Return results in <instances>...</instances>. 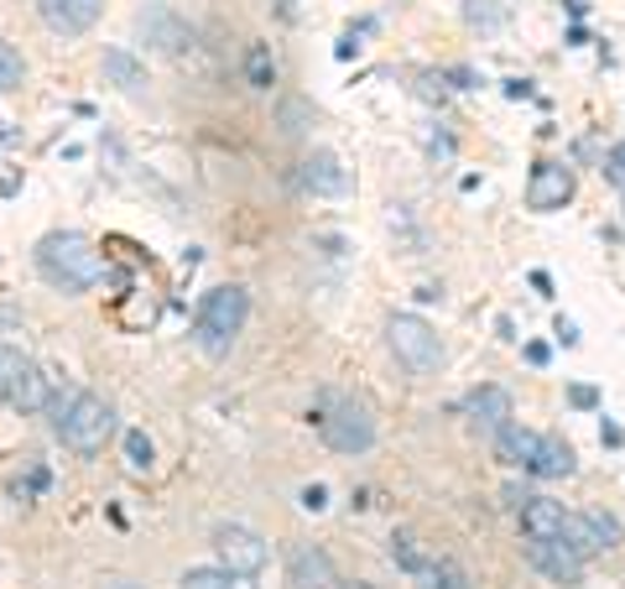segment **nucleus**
Returning <instances> with one entry per match:
<instances>
[{"label":"nucleus","mask_w":625,"mask_h":589,"mask_svg":"<svg viewBox=\"0 0 625 589\" xmlns=\"http://www.w3.org/2000/svg\"><path fill=\"white\" fill-rule=\"evenodd\" d=\"M558 339H563V345H579V329H573L568 318H558Z\"/></svg>","instance_id":"30"},{"label":"nucleus","mask_w":625,"mask_h":589,"mask_svg":"<svg viewBox=\"0 0 625 589\" xmlns=\"http://www.w3.org/2000/svg\"><path fill=\"white\" fill-rule=\"evenodd\" d=\"M391 558H396V564H402V569H407L412 579H417V574L428 569L438 553H428L423 543H417V537H412V532H396V537H391Z\"/></svg>","instance_id":"22"},{"label":"nucleus","mask_w":625,"mask_h":589,"mask_svg":"<svg viewBox=\"0 0 625 589\" xmlns=\"http://www.w3.org/2000/svg\"><path fill=\"white\" fill-rule=\"evenodd\" d=\"M516 516H522V532H527V537H563V522H568L563 501H547V495H527V501L516 506Z\"/></svg>","instance_id":"16"},{"label":"nucleus","mask_w":625,"mask_h":589,"mask_svg":"<svg viewBox=\"0 0 625 589\" xmlns=\"http://www.w3.org/2000/svg\"><path fill=\"white\" fill-rule=\"evenodd\" d=\"M563 543H568L573 553L594 558V553H610L615 543H621V527H615L610 516H600V511H568Z\"/></svg>","instance_id":"10"},{"label":"nucleus","mask_w":625,"mask_h":589,"mask_svg":"<svg viewBox=\"0 0 625 589\" xmlns=\"http://www.w3.org/2000/svg\"><path fill=\"white\" fill-rule=\"evenodd\" d=\"M527 564L542 579H552V585H563V589H573V585H584V553H573L563 543V537H527Z\"/></svg>","instance_id":"8"},{"label":"nucleus","mask_w":625,"mask_h":589,"mask_svg":"<svg viewBox=\"0 0 625 589\" xmlns=\"http://www.w3.org/2000/svg\"><path fill=\"white\" fill-rule=\"evenodd\" d=\"M344 589H375V585H344Z\"/></svg>","instance_id":"34"},{"label":"nucleus","mask_w":625,"mask_h":589,"mask_svg":"<svg viewBox=\"0 0 625 589\" xmlns=\"http://www.w3.org/2000/svg\"><path fill=\"white\" fill-rule=\"evenodd\" d=\"M303 506H308V511H324V506H329V495H324V486H308V491H303Z\"/></svg>","instance_id":"28"},{"label":"nucleus","mask_w":625,"mask_h":589,"mask_svg":"<svg viewBox=\"0 0 625 589\" xmlns=\"http://www.w3.org/2000/svg\"><path fill=\"white\" fill-rule=\"evenodd\" d=\"M215 553H219V569H234V574H261L266 569V537L251 527H219L215 532Z\"/></svg>","instance_id":"9"},{"label":"nucleus","mask_w":625,"mask_h":589,"mask_svg":"<svg viewBox=\"0 0 625 589\" xmlns=\"http://www.w3.org/2000/svg\"><path fill=\"white\" fill-rule=\"evenodd\" d=\"M297 188L318 194V198H339V194H350V173H344V162L333 157V152H312V157L297 162Z\"/></svg>","instance_id":"13"},{"label":"nucleus","mask_w":625,"mask_h":589,"mask_svg":"<svg viewBox=\"0 0 625 589\" xmlns=\"http://www.w3.org/2000/svg\"><path fill=\"white\" fill-rule=\"evenodd\" d=\"M95 589H146V585H136V579H125V574H105Z\"/></svg>","instance_id":"27"},{"label":"nucleus","mask_w":625,"mask_h":589,"mask_svg":"<svg viewBox=\"0 0 625 589\" xmlns=\"http://www.w3.org/2000/svg\"><path fill=\"white\" fill-rule=\"evenodd\" d=\"M53 433H58L68 449L99 454L105 444H110V433H116V407L95 392H74L68 396V413L53 423Z\"/></svg>","instance_id":"4"},{"label":"nucleus","mask_w":625,"mask_h":589,"mask_svg":"<svg viewBox=\"0 0 625 589\" xmlns=\"http://www.w3.org/2000/svg\"><path fill=\"white\" fill-rule=\"evenodd\" d=\"M37 266L53 287H63V293H89V287L105 282V255L95 251V240L78 236V230H53V236H42Z\"/></svg>","instance_id":"1"},{"label":"nucleus","mask_w":625,"mask_h":589,"mask_svg":"<svg viewBox=\"0 0 625 589\" xmlns=\"http://www.w3.org/2000/svg\"><path fill=\"white\" fill-rule=\"evenodd\" d=\"M37 17L47 21V32H58V37H84V32L105 17V0H37Z\"/></svg>","instance_id":"12"},{"label":"nucleus","mask_w":625,"mask_h":589,"mask_svg":"<svg viewBox=\"0 0 625 589\" xmlns=\"http://www.w3.org/2000/svg\"><path fill=\"white\" fill-rule=\"evenodd\" d=\"M183 589H255V579L234 569H188L183 574Z\"/></svg>","instance_id":"20"},{"label":"nucleus","mask_w":625,"mask_h":589,"mask_svg":"<svg viewBox=\"0 0 625 589\" xmlns=\"http://www.w3.org/2000/svg\"><path fill=\"white\" fill-rule=\"evenodd\" d=\"M594 402H600L594 386H573V407H594Z\"/></svg>","instance_id":"29"},{"label":"nucleus","mask_w":625,"mask_h":589,"mask_svg":"<svg viewBox=\"0 0 625 589\" xmlns=\"http://www.w3.org/2000/svg\"><path fill=\"white\" fill-rule=\"evenodd\" d=\"M537 438H542V433L522 428V423H506V428L495 433V459H501V465H522V470H527L531 454H537Z\"/></svg>","instance_id":"18"},{"label":"nucleus","mask_w":625,"mask_h":589,"mask_svg":"<svg viewBox=\"0 0 625 589\" xmlns=\"http://www.w3.org/2000/svg\"><path fill=\"white\" fill-rule=\"evenodd\" d=\"M17 183H21L17 173H0V194H11V188H17Z\"/></svg>","instance_id":"32"},{"label":"nucleus","mask_w":625,"mask_h":589,"mask_svg":"<svg viewBox=\"0 0 625 589\" xmlns=\"http://www.w3.org/2000/svg\"><path fill=\"white\" fill-rule=\"evenodd\" d=\"M531 475H542V480H563V475L579 470V459H573V449H568V438H558V433H542L537 438V454H531Z\"/></svg>","instance_id":"17"},{"label":"nucleus","mask_w":625,"mask_h":589,"mask_svg":"<svg viewBox=\"0 0 625 589\" xmlns=\"http://www.w3.org/2000/svg\"><path fill=\"white\" fill-rule=\"evenodd\" d=\"M47 396H53V386H47V375H42L37 360L0 339V402H6L11 413H42Z\"/></svg>","instance_id":"5"},{"label":"nucleus","mask_w":625,"mask_h":589,"mask_svg":"<svg viewBox=\"0 0 625 589\" xmlns=\"http://www.w3.org/2000/svg\"><path fill=\"white\" fill-rule=\"evenodd\" d=\"M152 459H156V449H152V438H146V433H125V465H131V470H152Z\"/></svg>","instance_id":"26"},{"label":"nucleus","mask_w":625,"mask_h":589,"mask_svg":"<svg viewBox=\"0 0 625 589\" xmlns=\"http://www.w3.org/2000/svg\"><path fill=\"white\" fill-rule=\"evenodd\" d=\"M312 423H318V433H324V444L333 454H365L375 444V417L360 396L324 392L318 407H312Z\"/></svg>","instance_id":"2"},{"label":"nucleus","mask_w":625,"mask_h":589,"mask_svg":"<svg viewBox=\"0 0 625 589\" xmlns=\"http://www.w3.org/2000/svg\"><path fill=\"white\" fill-rule=\"evenodd\" d=\"M276 126H282V137H308L312 131V105L303 95H287L276 105Z\"/></svg>","instance_id":"21"},{"label":"nucleus","mask_w":625,"mask_h":589,"mask_svg":"<svg viewBox=\"0 0 625 589\" xmlns=\"http://www.w3.org/2000/svg\"><path fill=\"white\" fill-rule=\"evenodd\" d=\"M245 314H251V297H245V287H234V282H224V287H215V293H204V303H198V318H194V339L204 355H230V345L240 339V329H245Z\"/></svg>","instance_id":"3"},{"label":"nucleus","mask_w":625,"mask_h":589,"mask_svg":"<svg viewBox=\"0 0 625 589\" xmlns=\"http://www.w3.org/2000/svg\"><path fill=\"white\" fill-rule=\"evenodd\" d=\"M105 79L125 89V95H136L141 84H146V68H141L136 53H125V47H105Z\"/></svg>","instance_id":"19"},{"label":"nucleus","mask_w":625,"mask_h":589,"mask_svg":"<svg viewBox=\"0 0 625 589\" xmlns=\"http://www.w3.org/2000/svg\"><path fill=\"white\" fill-rule=\"evenodd\" d=\"M245 84H251V89H272L276 84V58L266 42H255L251 53H245Z\"/></svg>","instance_id":"24"},{"label":"nucleus","mask_w":625,"mask_h":589,"mask_svg":"<svg viewBox=\"0 0 625 589\" xmlns=\"http://www.w3.org/2000/svg\"><path fill=\"white\" fill-rule=\"evenodd\" d=\"M464 413H469L474 428L495 438V433L511 423V392H506V386H474V392L464 396Z\"/></svg>","instance_id":"15"},{"label":"nucleus","mask_w":625,"mask_h":589,"mask_svg":"<svg viewBox=\"0 0 625 589\" xmlns=\"http://www.w3.org/2000/svg\"><path fill=\"white\" fill-rule=\"evenodd\" d=\"M568 198H573V173H568L563 162H537L527 177V209L552 215V209H563Z\"/></svg>","instance_id":"11"},{"label":"nucleus","mask_w":625,"mask_h":589,"mask_svg":"<svg viewBox=\"0 0 625 589\" xmlns=\"http://www.w3.org/2000/svg\"><path fill=\"white\" fill-rule=\"evenodd\" d=\"M26 84V63H21V53L11 47V42L0 37V95H11V89H21Z\"/></svg>","instance_id":"25"},{"label":"nucleus","mask_w":625,"mask_h":589,"mask_svg":"<svg viewBox=\"0 0 625 589\" xmlns=\"http://www.w3.org/2000/svg\"><path fill=\"white\" fill-rule=\"evenodd\" d=\"M386 345L412 375H438V366H443V339H438V329L428 318L417 314H391Z\"/></svg>","instance_id":"6"},{"label":"nucleus","mask_w":625,"mask_h":589,"mask_svg":"<svg viewBox=\"0 0 625 589\" xmlns=\"http://www.w3.org/2000/svg\"><path fill=\"white\" fill-rule=\"evenodd\" d=\"M417 585L423 589H469V574L453 564V558H432L428 569L417 574Z\"/></svg>","instance_id":"23"},{"label":"nucleus","mask_w":625,"mask_h":589,"mask_svg":"<svg viewBox=\"0 0 625 589\" xmlns=\"http://www.w3.org/2000/svg\"><path fill=\"white\" fill-rule=\"evenodd\" d=\"M610 162H615V177H625V146H615V157Z\"/></svg>","instance_id":"33"},{"label":"nucleus","mask_w":625,"mask_h":589,"mask_svg":"<svg viewBox=\"0 0 625 589\" xmlns=\"http://www.w3.org/2000/svg\"><path fill=\"white\" fill-rule=\"evenodd\" d=\"M136 32L146 37V47H156L162 58H183V53H194V26L188 17H177L173 6H141L136 11Z\"/></svg>","instance_id":"7"},{"label":"nucleus","mask_w":625,"mask_h":589,"mask_svg":"<svg viewBox=\"0 0 625 589\" xmlns=\"http://www.w3.org/2000/svg\"><path fill=\"white\" fill-rule=\"evenodd\" d=\"M527 360L531 366H547V345H527Z\"/></svg>","instance_id":"31"},{"label":"nucleus","mask_w":625,"mask_h":589,"mask_svg":"<svg viewBox=\"0 0 625 589\" xmlns=\"http://www.w3.org/2000/svg\"><path fill=\"white\" fill-rule=\"evenodd\" d=\"M287 585L293 589H339V569H333V558L324 548L303 543V548H293V558H287Z\"/></svg>","instance_id":"14"}]
</instances>
